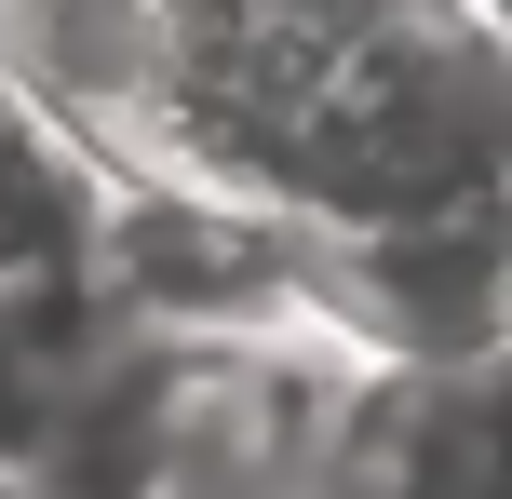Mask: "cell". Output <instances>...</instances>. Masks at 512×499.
<instances>
[{"instance_id":"cell-3","label":"cell","mask_w":512,"mask_h":499,"mask_svg":"<svg viewBox=\"0 0 512 499\" xmlns=\"http://www.w3.org/2000/svg\"><path fill=\"white\" fill-rule=\"evenodd\" d=\"M0 81L95 162H149L176 122V0H0Z\"/></svg>"},{"instance_id":"cell-1","label":"cell","mask_w":512,"mask_h":499,"mask_svg":"<svg viewBox=\"0 0 512 499\" xmlns=\"http://www.w3.org/2000/svg\"><path fill=\"white\" fill-rule=\"evenodd\" d=\"M81 284L122 324H297L310 311V216L243 176L149 149L95 176V243Z\"/></svg>"},{"instance_id":"cell-4","label":"cell","mask_w":512,"mask_h":499,"mask_svg":"<svg viewBox=\"0 0 512 499\" xmlns=\"http://www.w3.org/2000/svg\"><path fill=\"white\" fill-rule=\"evenodd\" d=\"M472 27H486V41H512V0H472Z\"/></svg>"},{"instance_id":"cell-2","label":"cell","mask_w":512,"mask_h":499,"mask_svg":"<svg viewBox=\"0 0 512 499\" xmlns=\"http://www.w3.org/2000/svg\"><path fill=\"white\" fill-rule=\"evenodd\" d=\"M310 311L378 365H486V351H512V176L310 230Z\"/></svg>"}]
</instances>
